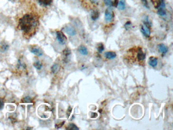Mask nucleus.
Returning <instances> with one entry per match:
<instances>
[{"instance_id": "nucleus-1", "label": "nucleus", "mask_w": 173, "mask_h": 130, "mask_svg": "<svg viewBox=\"0 0 173 130\" xmlns=\"http://www.w3.org/2000/svg\"><path fill=\"white\" fill-rule=\"evenodd\" d=\"M19 28L26 35L32 36L39 25L38 19L32 14H27L19 20Z\"/></svg>"}, {"instance_id": "nucleus-2", "label": "nucleus", "mask_w": 173, "mask_h": 130, "mask_svg": "<svg viewBox=\"0 0 173 130\" xmlns=\"http://www.w3.org/2000/svg\"><path fill=\"white\" fill-rule=\"evenodd\" d=\"M57 37L58 41L61 44H65L67 41V37L61 31H58L57 32Z\"/></svg>"}, {"instance_id": "nucleus-3", "label": "nucleus", "mask_w": 173, "mask_h": 130, "mask_svg": "<svg viewBox=\"0 0 173 130\" xmlns=\"http://www.w3.org/2000/svg\"><path fill=\"white\" fill-rule=\"evenodd\" d=\"M141 30L142 33L145 37H149L151 34V32L147 25L145 24L142 25L141 26Z\"/></svg>"}, {"instance_id": "nucleus-4", "label": "nucleus", "mask_w": 173, "mask_h": 130, "mask_svg": "<svg viewBox=\"0 0 173 130\" xmlns=\"http://www.w3.org/2000/svg\"><path fill=\"white\" fill-rule=\"evenodd\" d=\"M30 50L32 53L37 56H42L43 55V51L40 48L37 46H33L32 48H31Z\"/></svg>"}, {"instance_id": "nucleus-5", "label": "nucleus", "mask_w": 173, "mask_h": 130, "mask_svg": "<svg viewBox=\"0 0 173 130\" xmlns=\"http://www.w3.org/2000/svg\"><path fill=\"white\" fill-rule=\"evenodd\" d=\"M65 32L71 36H74L76 35V30L71 26H67L64 29Z\"/></svg>"}, {"instance_id": "nucleus-6", "label": "nucleus", "mask_w": 173, "mask_h": 130, "mask_svg": "<svg viewBox=\"0 0 173 130\" xmlns=\"http://www.w3.org/2000/svg\"><path fill=\"white\" fill-rule=\"evenodd\" d=\"M148 63H149V65L152 67H156L157 65V58L154 57V56L150 57V58L149 59Z\"/></svg>"}, {"instance_id": "nucleus-7", "label": "nucleus", "mask_w": 173, "mask_h": 130, "mask_svg": "<svg viewBox=\"0 0 173 130\" xmlns=\"http://www.w3.org/2000/svg\"><path fill=\"white\" fill-rule=\"evenodd\" d=\"M78 51L79 52V53L83 56H86L88 53L87 48L84 45H80L78 47Z\"/></svg>"}, {"instance_id": "nucleus-8", "label": "nucleus", "mask_w": 173, "mask_h": 130, "mask_svg": "<svg viewBox=\"0 0 173 130\" xmlns=\"http://www.w3.org/2000/svg\"><path fill=\"white\" fill-rule=\"evenodd\" d=\"M113 17V13H112L110 10L107 9L105 12V20H106V21L107 22H110L112 20Z\"/></svg>"}, {"instance_id": "nucleus-9", "label": "nucleus", "mask_w": 173, "mask_h": 130, "mask_svg": "<svg viewBox=\"0 0 173 130\" xmlns=\"http://www.w3.org/2000/svg\"><path fill=\"white\" fill-rule=\"evenodd\" d=\"M137 57H138V59L139 60V61H143L146 58V54L142 51V50L141 49H139L138 52Z\"/></svg>"}, {"instance_id": "nucleus-10", "label": "nucleus", "mask_w": 173, "mask_h": 130, "mask_svg": "<svg viewBox=\"0 0 173 130\" xmlns=\"http://www.w3.org/2000/svg\"><path fill=\"white\" fill-rule=\"evenodd\" d=\"M158 50L159 51L162 53H166L167 51H168V48L166 45L163 44H160L158 46Z\"/></svg>"}, {"instance_id": "nucleus-11", "label": "nucleus", "mask_w": 173, "mask_h": 130, "mask_svg": "<svg viewBox=\"0 0 173 130\" xmlns=\"http://www.w3.org/2000/svg\"><path fill=\"white\" fill-rule=\"evenodd\" d=\"M105 55L107 59H110V60L114 59L116 57V54L115 52H113V51L107 52L105 53Z\"/></svg>"}, {"instance_id": "nucleus-12", "label": "nucleus", "mask_w": 173, "mask_h": 130, "mask_svg": "<svg viewBox=\"0 0 173 130\" xmlns=\"http://www.w3.org/2000/svg\"><path fill=\"white\" fill-rule=\"evenodd\" d=\"M9 45L6 42L2 41L0 42V51L2 52H4L8 49Z\"/></svg>"}, {"instance_id": "nucleus-13", "label": "nucleus", "mask_w": 173, "mask_h": 130, "mask_svg": "<svg viewBox=\"0 0 173 130\" xmlns=\"http://www.w3.org/2000/svg\"><path fill=\"white\" fill-rule=\"evenodd\" d=\"M38 1L41 5L47 6L52 4L53 0H38Z\"/></svg>"}, {"instance_id": "nucleus-14", "label": "nucleus", "mask_w": 173, "mask_h": 130, "mask_svg": "<svg viewBox=\"0 0 173 130\" xmlns=\"http://www.w3.org/2000/svg\"><path fill=\"white\" fill-rule=\"evenodd\" d=\"M99 16H100V13H99V12L97 10L93 11L91 13V19L94 21H96L99 19Z\"/></svg>"}, {"instance_id": "nucleus-15", "label": "nucleus", "mask_w": 173, "mask_h": 130, "mask_svg": "<svg viewBox=\"0 0 173 130\" xmlns=\"http://www.w3.org/2000/svg\"><path fill=\"white\" fill-rule=\"evenodd\" d=\"M157 14L161 16H164L166 15V7H161V8H159L157 9Z\"/></svg>"}, {"instance_id": "nucleus-16", "label": "nucleus", "mask_w": 173, "mask_h": 130, "mask_svg": "<svg viewBox=\"0 0 173 130\" xmlns=\"http://www.w3.org/2000/svg\"><path fill=\"white\" fill-rule=\"evenodd\" d=\"M118 8L121 10H123L124 9H125V2L124 0H120L118 4Z\"/></svg>"}, {"instance_id": "nucleus-17", "label": "nucleus", "mask_w": 173, "mask_h": 130, "mask_svg": "<svg viewBox=\"0 0 173 130\" xmlns=\"http://www.w3.org/2000/svg\"><path fill=\"white\" fill-rule=\"evenodd\" d=\"M34 66L38 70H41L42 67V64L39 60H37L36 62H34L33 64Z\"/></svg>"}, {"instance_id": "nucleus-18", "label": "nucleus", "mask_w": 173, "mask_h": 130, "mask_svg": "<svg viewBox=\"0 0 173 130\" xmlns=\"http://www.w3.org/2000/svg\"><path fill=\"white\" fill-rule=\"evenodd\" d=\"M63 55H64V58L66 59H67L69 56H70L71 52L70 50H69V48H66L63 51Z\"/></svg>"}, {"instance_id": "nucleus-19", "label": "nucleus", "mask_w": 173, "mask_h": 130, "mask_svg": "<svg viewBox=\"0 0 173 130\" xmlns=\"http://www.w3.org/2000/svg\"><path fill=\"white\" fill-rule=\"evenodd\" d=\"M22 102L24 103H33V101L32 99V98L28 96L26 97L22 100Z\"/></svg>"}, {"instance_id": "nucleus-20", "label": "nucleus", "mask_w": 173, "mask_h": 130, "mask_svg": "<svg viewBox=\"0 0 173 130\" xmlns=\"http://www.w3.org/2000/svg\"><path fill=\"white\" fill-rule=\"evenodd\" d=\"M66 129L68 130H79V128L74 124H69L68 127L66 128Z\"/></svg>"}, {"instance_id": "nucleus-21", "label": "nucleus", "mask_w": 173, "mask_h": 130, "mask_svg": "<svg viewBox=\"0 0 173 130\" xmlns=\"http://www.w3.org/2000/svg\"><path fill=\"white\" fill-rule=\"evenodd\" d=\"M59 69V66L58 64H54L52 67V71L53 73H55Z\"/></svg>"}, {"instance_id": "nucleus-22", "label": "nucleus", "mask_w": 173, "mask_h": 130, "mask_svg": "<svg viewBox=\"0 0 173 130\" xmlns=\"http://www.w3.org/2000/svg\"><path fill=\"white\" fill-rule=\"evenodd\" d=\"M104 48H105V47H104V46L103 43H100L99 44H98L97 47V50H98L99 52L102 53L104 51Z\"/></svg>"}, {"instance_id": "nucleus-23", "label": "nucleus", "mask_w": 173, "mask_h": 130, "mask_svg": "<svg viewBox=\"0 0 173 130\" xmlns=\"http://www.w3.org/2000/svg\"><path fill=\"white\" fill-rule=\"evenodd\" d=\"M104 3L108 7H113V2L112 0H104Z\"/></svg>"}, {"instance_id": "nucleus-24", "label": "nucleus", "mask_w": 173, "mask_h": 130, "mask_svg": "<svg viewBox=\"0 0 173 130\" xmlns=\"http://www.w3.org/2000/svg\"><path fill=\"white\" fill-rule=\"evenodd\" d=\"M132 26V23L130 21H128L127 23H126V24L124 25V27L125 28L126 30H128Z\"/></svg>"}, {"instance_id": "nucleus-25", "label": "nucleus", "mask_w": 173, "mask_h": 130, "mask_svg": "<svg viewBox=\"0 0 173 130\" xmlns=\"http://www.w3.org/2000/svg\"><path fill=\"white\" fill-rule=\"evenodd\" d=\"M142 2L144 6L146 8H147V9L149 8V4L148 3L147 0H142Z\"/></svg>"}, {"instance_id": "nucleus-26", "label": "nucleus", "mask_w": 173, "mask_h": 130, "mask_svg": "<svg viewBox=\"0 0 173 130\" xmlns=\"http://www.w3.org/2000/svg\"><path fill=\"white\" fill-rule=\"evenodd\" d=\"M4 106V102L2 99L0 98V110L3 109Z\"/></svg>"}, {"instance_id": "nucleus-27", "label": "nucleus", "mask_w": 173, "mask_h": 130, "mask_svg": "<svg viewBox=\"0 0 173 130\" xmlns=\"http://www.w3.org/2000/svg\"><path fill=\"white\" fill-rule=\"evenodd\" d=\"M91 1L92 3H95V4H96L97 2H98V1L99 0H90Z\"/></svg>"}]
</instances>
